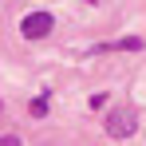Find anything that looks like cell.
<instances>
[{"label":"cell","instance_id":"3","mask_svg":"<svg viewBox=\"0 0 146 146\" xmlns=\"http://www.w3.org/2000/svg\"><path fill=\"white\" fill-rule=\"evenodd\" d=\"M103 48H119V51H138V48H146L138 36H126V40H119V44H103Z\"/></svg>","mask_w":146,"mask_h":146},{"label":"cell","instance_id":"1","mask_svg":"<svg viewBox=\"0 0 146 146\" xmlns=\"http://www.w3.org/2000/svg\"><path fill=\"white\" fill-rule=\"evenodd\" d=\"M134 130H138V111L134 107H119V111L107 115V134L111 138H130Z\"/></svg>","mask_w":146,"mask_h":146},{"label":"cell","instance_id":"2","mask_svg":"<svg viewBox=\"0 0 146 146\" xmlns=\"http://www.w3.org/2000/svg\"><path fill=\"white\" fill-rule=\"evenodd\" d=\"M20 32H24V40H44L51 32V16L48 12H28L24 24H20Z\"/></svg>","mask_w":146,"mask_h":146},{"label":"cell","instance_id":"4","mask_svg":"<svg viewBox=\"0 0 146 146\" xmlns=\"http://www.w3.org/2000/svg\"><path fill=\"white\" fill-rule=\"evenodd\" d=\"M32 115L44 119V115H48V99H32Z\"/></svg>","mask_w":146,"mask_h":146},{"label":"cell","instance_id":"5","mask_svg":"<svg viewBox=\"0 0 146 146\" xmlns=\"http://www.w3.org/2000/svg\"><path fill=\"white\" fill-rule=\"evenodd\" d=\"M0 146H24V142H20L16 134H4V138H0Z\"/></svg>","mask_w":146,"mask_h":146}]
</instances>
